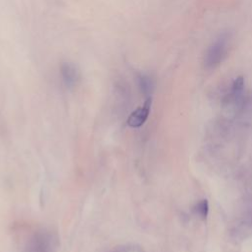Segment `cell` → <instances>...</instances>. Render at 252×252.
Masks as SVG:
<instances>
[{"label":"cell","instance_id":"277c9868","mask_svg":"<svg viewBox=\"0 0 252 252\" xmlns=\"http://www.w3.org/2000/svg\"><path fill=\"white\" fill-rule=\"evenodd\" d=\"M61 75L67 86H73L78 79L76 67L69 62H65L61 65Z\"/></svg>","mask_w":252,"mask_h":252},{"label":"cell","instance_id":"3957f363","mask_svg":"<svg viewBox=\"0 0 252 252\" xmlns=\"http://www.w3.org/2000/svg\"><path fill=\"white\" fill-rule=\"evenodd\" d=\"M151 105H152V98L148 97L142 106L138 107L130 114V116L128 117V120H127L128 125L131 128L141 127L149 117Z\"/></svg>","mask_w":252,"mask_h":252},{"label":"cell","instance_id":"ba28073f","mask_svg":"<svg viewBox=\"0 0 252 252\" xmlns=\"http://www.w3.org/2000/svg\"><path fill=\"white\" fill-rule=\"evenodd\" d=\"M111 252H139L138 248L132 247V246H121L118 248H115Z\"/></svg>","mask_w":252,"mask_h":252},{"label":"cell","instance_id":"7a4b0ae2","mask_svg":"<svg viewBox=\"0 0 252 252\" xmlns=\"http://www.w3.org/2000/svg\"><path fill=\"white\" fill-rule=\"evenodd\" d=\"M227 39L228 36L226 34H221L207 49L204 57V67L206 69H214L221 63L227 52Z\"/></svg>","mask_w":252,"mask_h":252},{"label":"cell","instance_id":"52a82bcc","mask_svg":"<svg viewBox=\"0 0 252 252\" xmlns=\"http://www.w3.org/2000/svg\"><path fill=\"white\" fill-rule=\"evenodd\" d=\"M244 89V79L242 77H237L232 85V94L235 96H238Z\"/></svg>","mask_w":252,"mask_h":252},{"label":"cell","instance_id":"6da1fadb","mask_svg":"<svg viewBox=\"0 0 252 252\" xmlns=\"http://www.w3.org/2000/svg\"><path fill=\"white\" fill-rule=\"evenodd\" d=\"M58 238L55 233L47 229L33 232L26 245V252H56Z\"/></svg>","mask_w":252,"mask_h":252},{"label":"cell","instance_id":"5b68a950","mask_svg":"<svg viewBox=\"0 0 252 252\" xmlns=\"http://www.w3.org/2000/svg\"><path fill=\"white\" fill-rule=\"evenodd\" d=\"M196 209V213L203 219L205 220L208 217L209 214V203L206 199L201 200L195 207Z\"/></svg>","mask_w":252,"mask_h":252},{"label":"cell","instance_id":"8992f818","mask_svg":"<svg viewBox=\"0 0 252 252\" xmlns=\"http://www.w3.org/2000/svg\"><path fill=\"white\" fill-rule=\"evenodd\" d=\"M139 84L142 92L146 94H149L153 91V82L147 76H142L139 79Z\"/></svg>","mask_w":252,"mask_h":252}]
</instances>
